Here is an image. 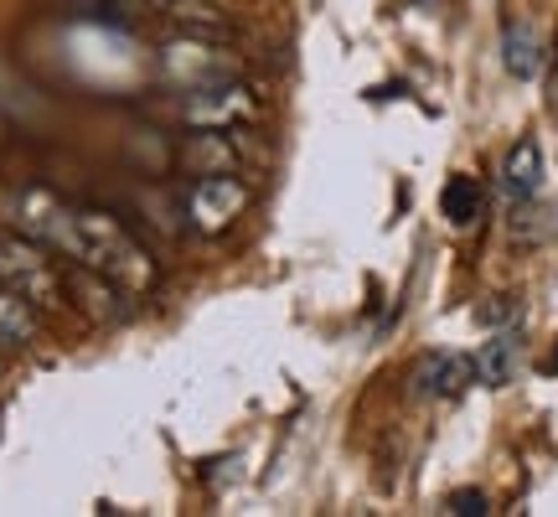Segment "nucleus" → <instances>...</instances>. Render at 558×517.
Listing matches in <instances>:
<instances>
[{
	"instance_id": "f257e3e1",
	"label": "nucleus",
	"mask_w": 558,
	"mask_h": 517,
	"mask_svg": "<svg viewBox=\"0 0 558 517\" xmlns=\"http://www.w3.org/2000/svg\"><path fill=\"white\" fill-rule=\"evenodd\" d=\"M78 258L99 279H109L114 290H130V296L156 285V258L145 254L130 239V228L109 213H78Z\"/></svg>"
},
{
	"instance_id": "f03ea898",
	"label": "nucleus",
	"mask_w": 558,
	"mask_h": 517,
	"mask_svg": "<svg viewBox=\"0 0 558 517\" xmlns=\"http://www.w3.org/2000/svg\"><path fill=\"white\" fill-rule=\"evenodd\" d=\"M0 285H11V290L26 296L32 305H58L62 300L52 258L41 254L37 243H21V239H0Z\"/></svg>"
},
{
	"instance_id": "7ed1b4c3",
	"label": "nucleus",
	"mask_w": 558,
	"mask_h": 517,
	"mask_svg": "<svg viewBox=\"0 0 558 517\" xmlns=\"http://www.w3.org/2000/svg\"><path fill=\"white\" fill-rule=\"evenodd\" d=\"M243 207H248V187L239 177H202L186 192V223L197 233H207V239L222 233V228H233L243 218Z\"/></svg>"
},
{
	"instance_id": "20e7f679",
	"label": "nucleus",
	"mask_w": 558,
	"mask_h": 517,
	"mask_svg": "<svg viewBox=\"0 0 558 517\" xmlns=\"http://www.w3.org/2000/svg\"><path fill=\"white\" fill-rule=\"evenodd\" d=\"M16 213H21V228L37 243H52V249L78 258V213L68 202H58L52 192H21Z\"/></svg>"
},
{
	"instance_id": "39448f33",
	"label": "nucleus",
	"mask_w": 558,
	"mask_h": 517,
	"mask_svg": "<svg viewBox=\"0 0 558 517\" xmlns=\"http://www.w3.org/2000/svg\"><path fill=\"white\" fill-rule=\"evenodd\" d=\"M418 398H456L476 383V358H460V352H424L409 373Z\"/></svg>"
},
{
	"instance_id": "423d86ee",
	"label": "nucleus",
	"mask_w": 558,
	"mask_h": 517,
	"mask_svg": "<svg viewBox=\"0 0 558 517\" xmlns=\"http://www.w3.org/2000/svg\"><path fill=\"white\" fill-rule=\"evenodd\" d=\"M254 115V99L239 83H218V88H197V99L186 104V120L197 130H233L239 120Z\"/></svg>"
},
{
	"instance_id": "0eeeda50",
	"label": "nucleus",
	"mask_w": 558,
	"mask_h": 517,
	"mask_svg": "<svg viewBox=\"0 0 558 517\" xmlns=\"http://www.w3.org/2000/svg\"><path fill=\"white\" fill-rule=\"evenodd\" d=\"M543 187V145L533 135L518 140L512 151H507V166H501V192L507 197H533Z\"/></svg>"
},
{
	"instance_id": "6e6552de",
	"label": "nucleus",
	"mask_w": 558,
	"mask_h": 517,
	"mask_svg": "<svg viewBox=\"0 0 558 517\" xmlns=\"http://www.w3.org/2000/svg\"><path fill=\"white\" fill-rule=\"evenodd\" d=\"M501 62H507V73H512V79H538L543 41H538V32H533L527 21H507V32H501Z\"/></svg>"
},
{
	"instance_id": "1a4fd4ad",
	"label": "nucleus",
	"mask_w": 558,
	"mask_h": 517,
	"mask_svg": "<svg viewBox=\"0 0 558 517\" xmlns=\"http://www.w3.org/2000/svg\"><path fill=\"white\" fill-rule=\"evenodd\" d=\"M512 373H518V337H512V332H497V337L476 352V378L486 383V388H507Z\"/></svg>"
},
{
	"instance_id": "9d476101",
	"label": "nucleus",
	"mask_w": 558,
	"mask_h": 517,
	"mask_svg": "<svg viewBox=\"0 0 558 517\" xmlns=\"http://www.w3.org/2000/svg\"><path fill=\"white\" fill-rule=\"evenodd\" d=\"M0 341H5V347H32V341H37L32 300L16 296L11 285H0Z\"/></svg>"
},
{
	"instance_id": "9b49d317",
	"label": "nucleus",
	"mask_w": 558,
	"mask_h": 517,
	"mask_svg": "<svg viewBox=\"0 0 558 517\" xmlns=\"http://www.w3.org/2000/svg\"><path fill=\"white\" fill-rule=\"evenodd\" d=\"M481 207H486V192H481L476 177H450L445 181V192H439V213L456 223V228H471L481 218Z\"/></svg>"
},
{
	"instance_id": "f8f14e48",
	"label": "nucleus",
	"mask_w": 558,
	"mask_h": 517,
	"mask_svg": "<svg viewBox=\"0 0 558 517\" xmlns=\"http://www.w3.org/2000/svg\"><path fill=\"white\" fill-rule=\"evenodd\" d=\"M450 513L481 517V513H486V497H481V492H456V497H450Z\"/></svg>"
},
{
	"instance_id": "ddd939ff",
	"label": "nucleus",
	"mask_w": 558,
	"mask_h": 517,
	"mask_svg": "<svg viewBox=\"0 0 558 517\" xmlns=\"http://www.w3.org/2000/svg\"><path fill=\"white\" fill-rule=\"evenodd\" d=\"M554 373H558V347H554Z\"/></svg>"
}]
</instances>
